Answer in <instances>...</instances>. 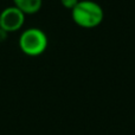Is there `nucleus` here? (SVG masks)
I'll list each match as a JSON object with an SVG mask.
<instances>
[{
	"mask_svg": "<svg viewBox=\"0 0 135 135\" xmlns=\"http://www.w3.org/2000/svg\"><path fill=\"white\" fill-rule=\"evenodd\" d=\"M26 14H24L16 6L5 7L0 12V28L8 35L21 30L25 24Z\"/></svg>",
	"mask_w": 135,
	"mask_h": 135,
	"instance_id": "obj_3",
	"label": "nucleus"
},
{
	"mask_svg": "<svg viewBox=\"0 0 135 135\" xmlns=\"http://www.w3.org/2000/svg\"><path fill=\"white\" fill-rule=\"evenodd\" d=\"M78 1L79 0H61V4H62V6H63L64 8L70 9V11H71V9L74 8L77 4H78Z\"/></svg>",
	"mask_w": 135,
	"mask_h": 135,
	"instance_id": "obj_5",
	"label": "nucleus"
},
{
	"mask_svg": "<svg viewBox=\"0 0 135 135\" xmlns=\"http://www.w3.org/2000/svg\"><path fill=\"white\" fill-rule=\"evenodd\" d=\"M13 6L19 8L26 16H32L40 11L43 0H12Z\"/></svg>",
	"mask_w": 135,
	"mask_h": 135,
	"instance_id": "obj_4",
	"label": "nucleus"
},
{
	"mask_svg": "<svg viewBox=\"0 0 135 135\" xmlns=\"http://www.w3.org/2000/svg\"><path fill=\"white\" fill-rule=\"evenodd\" d=\"M6 37H7V33L5 32V31H2L1 28H0V40H4Z\"/></svg>",
	"mask_w": 135,
	"mask_h": 135,
	"instance_id": "obj_6",
	"label": "nucleus"
},
{
	"mask_svg": "<svg viewBox=\"0 0 135 135\" xmlns=\"http://www.w3.org/2000/svg\"><path fill=\"white\" fill-rule=\"evenodd\" d=\"M71 18L79 27L94 28L103 21L104 12L96 1L79 0L78 4L71 9Z\"/></svg>",
	"mask_w": 135,
	"mask_h": 135,
	"instance_id": "obj_1",
	"label": "nucleus"
},
{
	"mask_svg": "<svg viewBox=\"0 0 135 135\" xmlns=\"http://www.w3.org/2000/svg\"><path fill=\"white\" fill-rule=\"evenodd\" d=\"M19 49L23 54L30 57H38L47 49L49 39L42 28L28 27L20 33L18 39Z\"/></svg>",
	"mask_w": 135,
	"mask_h": 135,
	"instance_id": "obj_2",
	"label": "nucleus"
}]
</instances>
